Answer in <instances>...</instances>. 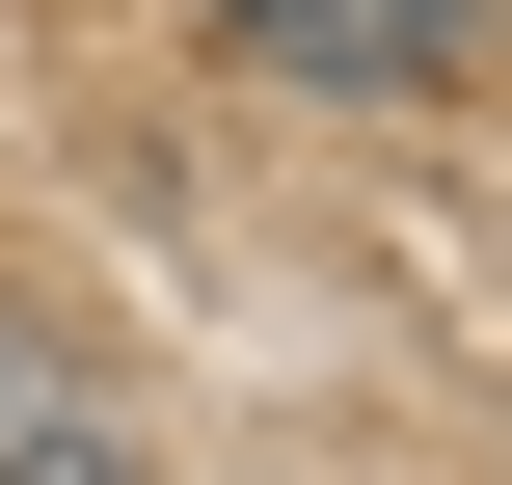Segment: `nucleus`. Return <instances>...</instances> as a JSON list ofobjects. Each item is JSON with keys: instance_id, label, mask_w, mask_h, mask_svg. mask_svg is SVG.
<instances>
[{"instance_id": "f257e3e1", "label": "nucleus", "mask_w": 512, "mask_h": 485, "mask_svg": "<svg viewBox=\"0 0 512 485\" xmlns=\"http://www.w3.org/2000/svg\"><path fill=\"white\" fill-rule=\"evenodd\" d=\"M270 81H459L486 54V0H216Z\"/></svg>"}, {"instance_id": "f03ea898", "label": "nucleus", "mask_w": 512, "mask_h": 485, "mask_svg": "<svg viewBox=\"0 0 512 485\" xmlns=\"http://www.w3.org/2000/svg\"><path fill=\"white\" fill-rule=\"evenodd\" d=\"M0 485H135V459H108V405H81V378H27V351H0Z\"/></svg>"}]
</instances>
